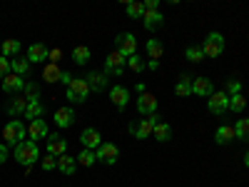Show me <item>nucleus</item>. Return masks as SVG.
Instances as JSON below:
<instances>
[{
	"mask_svg": "<svg viewBox=\"0 0 249 187\" xmlns=\"http://www.w3.org/2000/svg\"><path fill=\"white\" fill-rule=\"evenodd\" d=\"M40 168H43L45 172H50V170H57V157H53V155H45V160H40Z\"/></svg>",
	"mask_w": 249,
	"mask_h": 187,
	"instance_id": "40",
	"label": "nucleus"
},
{
	"mask_svg": "<svg viewBox=\"0 0 249 187\" xmlns=\"http://www.w3.org/2000/svg\"><path fill=\"white\" fill-rule=\"evenodd\" d=\"M214 93V85H212V80L210 77H195L192 80V95H197V97H210Z\"/></svg>",
	"mask_w": 249,
	"mask_h": 187,
	"instance_id": "15",
	"label": "nucleus"
},
{
	"mask_svg": "<svg viewBox=\"0 0 249 187\" xmlns=\"http://www.w3.org/2000/svg\"><path fill=\"white\" fill-rule=\"evenodd\" d=\"M62 75H65V70H62L60 65H55V62H45V68H43V80L45 82H60Z\"/></svg>",
	"mask_w": 249,
	"mask_h": 187,
	"instance_id": "23",
	"label": "nucleus"
},
{
	"mask_svg": "<svg viewBox=\"0 0 249 187\" xmlns=\"http://www.w3.org/2000/svg\"><path fill=\"white\" fill-rule=\"evenodd\" d=\"M152 137L157 140V142H167L170 137H172V128L164 120H160L157 125H155V130H152Z\"/></svg>",
	"mask_w": 249,
	"mask_h": 187,
	"instance_id": "26",
	"label": "nucleus"
},
{
	"mask_svg": "<svg viewBox=\"0 0 249 187\" xmlns=\"http://www.w3.org/2000/svg\"><path fill=\"white\" fill-rule=\"evenodd\" d=\"M75 122V110L72 108H57L55 110V125L57 128H70Z\"/></svg>",
	"mask_w": 249,
	"mask_h": 187,
	"instance_id": "20",
	"label": "nucleus"
},
{
	"mask_svg": "<svg viewBox=\"0 0 249 187\" xmlns=\"http://www.w3.org/2000/svg\"><path fill=\"white\" fill-rule=\"evenodd\" d=\"M85 80H88V85H90V93H105L107 82H110L107 75L102 73V70H92V73H88Z\"/></svg>",
	"mask_w": 249,
	"mask_h": 187,
	"instance_id": "11",
	"label": "nucleus"
},
{
	"mask_svg": "<svg viewBox=\"0 0 249 187\" xmlns=\"http://www.w3.org/2000/svg\"><path fill=\"white\" fill-rule=\"evenodd\" d=\"M144 50H147V55H150V60H155V62H160V57L164 55V45H162V40H147V45H144Z\"/></svg>",
	"mask_w": 249,
	"mask_h": 187,
	"instance_id": "27",
	"label": "nucleus"
},
{
	"mask_svg": "<svg viewBox=\"0 0 249 187\" xmlns=\"http://www.w3.org/2000/svg\"><path fill=\"white\" fill-rule=\"evenodd\" d=\"M137 112H140L142 117L155 115V112H157V97H155L152 93H142V95L137 97Z\"/></svg>",
	"mask_w": 249,
	"mask_h": 187,
	"instance_id": "10",
	"label": "nucleus"
},
{
	"mask_svg": "<svg viewBox=\"0 0 249 187\" xmlns=\"http://www.w3.org/2000/svg\"><path fill=\"white\" fill-rule=\"evenodd\" d=\"M90 57H92V53L85 45H77L72 50V62H75V65H85V62H90Z\"/></svg>",
	"mask_w": 249,
	"mask_h": 187,
	"instance_id": "30",
	"label": "nucleus"
},
{
	"mask_svg": "<svg viewBox=\"0 0 249 187\" xmlns=\"http://www.w3.org/2000/svg\"><path fill=\"white\" fill-rule=\"evenodd\" d=\"M10 68H13L15 75L28 77V75H30V60H28V57H15V60H10Z\"/></svg>",
	"mask_w": 249,
	"mask_h": 187,
	"instance_id": "28",
	"label": "nucleus"
},
{
	"mask_svg": "<svg viewBox=\"0 0 249 187\" xmlns=\"http://www.w3.org/2000/svg\"><path fill=\"white\" fill-rule=\"evenodd\" d=\"M175 95H177V97L192 95V75H190V73H184V75L179 77V82L175 85Z\"/></svg>",
	"mask_w": 249,
	"mask_h": 187,
	"instance_id": "25",
	"label": "nucleus"
},
{
	"mask_svg": "<svg viewBox=\"0 0 249 187\" xmlns=\"http://www.w3.org/2000/svg\"><path fill=\"white\" fill-rule=\"evenodd\" d=\"M60 57H62V50H60V48H50L48 62H55V65H60Z\"/></svg>",
	"mask_w": 249,
	"mask_h": 187,
	"instance_id": "42",
	"label": "nucleus"
},
{
	"mask_svg": "<svg viewBox=\"0 0 249 187\" xmlns=\"http://www.w3.org/2000/svg\"><path fill=\"white\" fill-rule=\"evenodd\" d=\"M224 93L227 95H239L242 93V80L239 77H230V80H224Z\"/></svg>",
	"mask_w": 249,
	"mask_h": 187,
	"instance_id": "35",
	"label": "nucleus"
},
{
	"mask_svg": "<svg viewBox=\"0 0 249 187\" xmlns=\"http://www.w3.org/2000/svg\"><path fill=\"white\" fill-rule=\"evenodd\" d=\"M45 115V105L40 100H33L28 102V110H25V120H40Z\"/></svg>",
	"mask_w": 249,
	"mask_h": 187,
	"instance_id": "29",
	"label": "nucleus"
},
{
	"mask_svg": "<svg viewBox=\"0 0 249 187\" xmlns=\"http://www.w3.org/2000/svg\"><path fill=\"white\" fill-rule=\"evenodd\" d=\"M187 60H190V62H202L204 60L202 48L199 45H190V48H187Z\"/></svg>",
	"mask_w": 249,
	"mask_h": 187,
	"instance_id": "39",
	"label": "nucleus"
},
{
	"mask_svg": "<svg viewBox=\"0 0 249 187\" xmlns=\"http://www.w3.org/2000/svg\"><path fill=\"white\" fill-rule=\"evenodd\" d=\"M127 65H130L132 73H142L144 68H147V62H144V57H140V55H132V57L127 60Z\"/></svg>",
	"mask_w": 249,
	"mask_h": 187,
	"instance_id": "38",
	"label": "nucleus"
},
{
	"mask_svg": "<svg viewBox=\"0 0 249 187\" xmlns=\"http://www.w3.org/2000/svg\"><path fill=\"white\" fill-rule=\"evenodd\" d=\"M95 155H97V162L115 165L120 160V148H117V145H112V142H102L100 148L95 150Z\"/></svg>",
	"mask_w": 249,
	"mask_h": 187,
	"instance_id": "9",
	"label": "nucleus"
},
{
	"mask_svg": "<svg viewBox=\"0 0 249 187\" xmlns=\"http://www.w3.org/2000/svg\"><path fill=\"white\" fill-rule=\"evenodd\" d=\"M48 122L40 117V120H33L30 122V128H28V137L33 140V142H37V140H48Z\"/></svg>",
	"mask_w": 249,
	"mask_h": 187,
	"instance_id": "17",
	"label": "nucleus"
},
{
	"mask_svg": "<svg viewBox=\"0 0 249 187\" xmlns=\"http://www.w3.org/2000/svg\"><path fill=\"white\" fill-rule=\"evenodd\" d=\"M25 82H28L25 77L10 73V75L3 77V90H5V93H20V90H25Z\"/></svg>",
	"mask_w": 249,
	"mask_h": 187,
	"instance_id": "18",
	"label": "nucleus"
},
{
	"mask_svg": "<svg viewBox=\"0 0 249 187\" xmlns=\"http://www.w3.org/2000/svg\"><path fill=\"white\" fill-rule=\"evenodd\" d=\"M65 95H68V100H70V102H75V105H82V102L88 100V95H90V85H88V80H85V77H72V82L68 85Z\"/></svg>",
	"mask_w": 249,
	"mask_h": 187,
	"instance_id": "3",
	"label": "nucleus"
},
{
	"mask_svg": "<svg viewBox=\"0 0 249 187\" xmlns=\"http://www.w3.org/2000/svg\"><path fill=\"white\" fill-rule=\"evenodd\" d=\"M48 55H50V48L43 45V43H33V45L28 48V60H30V65H33V62H45Z\"/></svg>",
	"mask_w": 249,
	"mask_h": 187,
	"instance_id": "19",
	"label": "nucleus"
},
{
	"mask_svg": "<svg viewBox=\"0 0 249 187\" xmlns=\"http://www.w3.org/2000/svg\"><path fill=\"white\" fill-rule=\"evenodd\" d=\"M15 160L20 165H25V168H30V165H35L40 160V148H37V142L33 140H23L15 148Z\"/></svg>",
	"mask_w": 249,
	"mask_h": 187,
	"instance_id": "1",
	"label": "nucleus"
},
{
	"mask_svg": "<svg viewBox=\"0 0 249 187\" xmlns=\"http://www.w3.org/2000/svg\"><path fill=\"white\" fill-rule=\"evenodd\" d=\"M127 15L132 18V20H142L144 18V5H142V0H132V3H127Z\"/></svg>",
	"mask_w": 249,
	"mask_h": 187,
	"instance_id": "32",
	"label": "nucleus"
},
{
	"mask_svg": "<svg viewBox=\"0 0 249 187\" xmlns=\"http://www.w3.org/2000/svg\"><path fill=\"white\" fill-rule=\"evenodd\" d=\"M75 160H77V165H82V168H92V165L97 162V155H95V150H82Z\"/></svg>",
	"mask_w": 249,
	"mask_h": 187,
	"instance_id": "33",
	"label": "nucleus"
},
{
	"mask_svg": "<svg viewBox=\"0 0 249 187\" xmlns=\"http://www.w3.org/2000/svg\"><path fill=\"white\" fill-rule=\"evenodd\" d=\"M124 62H127V60H124V55H120L117 50H112L107 57H105V70H102V73H105L107 77L112 75V77H122L124 75Z\"/></svg>",
	"mask_w": 249,
	"mask_h": 187,
	"instance_id": "7",
	"label": "nucleus"
},
{
	"mask_svg": "<svg viewBox=\"0 0 249 187\" xmlns=\"http://www.w3.org/2000/svg\"><path fill=\"white\" fill-rule=\"evenodd\" d=\"M199 48H202L204 57H219L224 53V35L222 33H210Z\"/></svg>",
	"mask_w": 249,
	"mask_h": 187,
	"instance_id": "5",
	"label": "nucleus"
},
{
	"mask_svg": "<svg viewBox=\"0 0 249 187\" xmlns=\"http://www.w3.org/2000/svg\"><path fill=\"white\" fill-rule=\"evenodd\" d=\"M80 142H82V150H97L102 145V137L95 128H85L82 135H80Z\"/></svg>",
	"mask_w": 249,
	"mask_h": 187,
	"instance_id": "14",
	"label": "nucleus"
},
{
	"mask_svg": "<svg viewBox=\"0 0 249 187\" xmlns=\"http://www.w3.org/2000/svg\"><path fill=\"white\" fill-rule=\"evenodd\" d=\"M144 10H160V0H142Z\"/></svg>",
	"mask_w": 249,
	"mask_h": 187,
	"instance_id": "43",
	"label": "nucleus"
},
{
	"mask_svg": "<svg viewBox=\"0 0 249 187\" xmlns=\"http://www.w3.org/2000/svg\"><path fill=\"white\" fill-rule=\"evenodd\" d=\"M234 132H237V140H249V117H242L234 122Z\"/></svg>",
	"mask_w": 249,
	"mask_h": 187,
	"instance_id": "34",
	"label": "nucleus"
},
{
	"mask_svg": "<svg viewBox=\"0 0 249 187\" xmlns=\"http://www.w3.org/2000/svg\"><path fill=\"white\" fill-rule=\"evenodd\" d=\"M244 108H247V97H244L242 93L230 97V110H232V112H244Z\"/></svg>",
	"mask_w": 249,
	"mask_h": 187,
	"instance_id": "36",
	"label": "nucleus"
},
{
	"mask_svg": "<svg viewBox=\"0 0 249 187\" xmlns=\"http://www.w3.org/2000/svg\"><path fill=\"white\" fill-rule=\"evenodd\" d=\"M25 100H28V102L40 100V85H37V82H33V80L25 82Z\"/></svg>",
	"mask_w": 249,
	"mask_h": 187,
	"instance_id": "37",
	"label": "nucleus"
},
{
	"mask_svg": "<svg viewBox=\"0 0 249 187\" xmlns=\"http://www.w3.org/2000/svg\"><path fill=\"white\" fill-rule=\"evenodd\" d=\"M232 140H237L234 125H222V128H217V132H214V142L217 145H230Z\"/></svg>",
	"mask_w": 249,
	"mask_h": 187,
	"instance_id": "21",
	"label": "nucleus"
},
{
	"mask_svg": "<svg viewBox=\"0 0 249 187\" xmlns=\"http://www.w3.org/2000/svg\"><path fill=\"white\" fill-rule=\"evenodd\" d=\"M207 108H210L212 115H224L227 110H230V95H227L224 90H214L210 95V100H207Z\"/></svg>",
	"mask_w": 249,
	"mask_h": 187,
	"instance_id": "8",
	"label": "nucleus"
},
{
	"mask_svg": "<svg viewBox=\"0 0 249 187\" xmlns=\"http://www.w3.org/2000/svg\"><path fill=\"white\" fill-rule=\"evenodd\" d=\"M142 23H144V30H157V28L164 23V15H162L160 10H144Z\"/></svg>",
	"mask_w": 249,
	"mask_h": 187,
	"instance_id": "22",
	"label": "nucleus"
},
{
	"mask_svg": "<svg viewBox=\"0 0 249 187\" xmlns=\"http://www.w3.org/2000/svg\"><path fill=\"white\" fill-rule=\"evenodd\" d=\"M160 120H162V117L155 112V115H150V117H142V120H135V122H130V135H135L137 140H147V137L152 135L155 125H157Z\"/></svg>",
	"mask_w": 249,
	"mask_h": 187,
	"instance_id": "2",
	"label": "nucleus"
},
{
	"mask_svg": "<svg viewBox=\"0 0 249 187\" xmlns=\"http://www.w3.org/2000/svg\"><path fill=\"white\" fill-rule=\"evenodd\" d=\"M115 50L120 55H124V60H130L132 55H137V40L132 33H120L115 37Z\"/></svg>",
	"mask_w": 249,
	"mask_h": 187,
	"instance_id": "6",
	"label": "nucleus"
},
{
	"mask_svg": "<svg viewBox=\"0 0 249 187\" xmlns=\"http://www.w3.org/2000/svg\"><path fill=\"white\" fill-rule=\"evenodd\" d=\"M110 100H112V105L117 110H124V108H127V102H130V90L124 85H112L110 88Z\"/></svg>",
	"mask_w": 249,
	"mask_h": 187,
	"instance_id": "13",
	"label": "nucleus"
},
{
	"mask_svg": "<svg viewBox=\"0 0 249 187\" xmlns=\"http://www.w3.org/2000/svg\"><path fill=\"white\" fill-rule=\"evenodd\" d=\"M45 150H48V155H53V157L65 155V152H68V140H62L60 135H48V140H45Z\"/></svg>",
	"mask_w": 249,
	"mask_h": 187,
	"instance_id": "12",
	"label": "nucleus"
},
{
	"mask_svg": "<svg viewBox=\"0 0 249 187\" xmlns=\"http://www.w3.org/2000/svg\"><path fill=\"white\" fill-rule=\"evenodd\" d=\"M20 53V40H3L0 43V55L8 57V55H18Z\"/></svg>",
	"mask_w": 249,
	"mask_h": 187,
	"instance_id": "31",
	"label": "nucleus"
},
{
	"mask_svg": "<svg viewBox=\"0 0 249 187\" xmlns=\"http://www.w3.org/2000/svg\"><path fill=\"white\" fill-rule=\"evenodd\" d=\"M25 110H28V100H25V95H15V97H10V100H8V105H5V112H8L10 117L25 115Z\"/></svg>",
	"mask_w": 249,
	"mask_h": 187,
	"instance_id": "16",
	"label": "nucleus"
},
{
	"mask_svg": "<svg viewBox=\"0 0 249 187\" xmlns=\"http://www.w3.org/2000/svg\"><path fill=\"white\" fill-rule=\"evenodd\" d=\"M244 165H247V168H249V152L244 155Z\"/></svg>",
	"mask_w": 249,
	"mask_h": 187,
	"instance_id": "46",
	"label": "nucleus"
},
{
	"mask_svg": "<svg viewBox=\"0 0 249 187\" xmlns=\"http://www.w3.org/2000/svg\"><path fill=\"white\" fill-rule=\"evenodd\" d=\"M8 160V145L5 142H0V165H3Z\"/></svg>",
	"mask_w": 249,
	"mask_h": 187,
	"instance_id": "44",
	"label": "nucleus"
},
{
	"mask_svg": "<svg viewBox=\"0 0 249 187\" xmlns=\"http://www.w3.org/2000/svg\"><path fill=\"white\" fill-rule=\"evenodd\" d=\"M57 170H60L62 175H75V170H77V160L70 157L68 152H65V155H60V157H57Z\"/></svg>",
	"mask_w": 249,
	"mask_h": 187,
	"instance_id": "24",
	"label": "nucleus"
},
{
	"mask_svg": "<svg viewBox=\"0 0 249 187\" xmlns=\"http://www.w3.org/2000/svg\"><path fill=\"white\" fill-rule=\"evenodd\" d=\"M3 140H5V145H18L25 140V122L23 120H10L5 128H3Z\"/></svg>",
	"mask_w": 249,
	"mask_h": 187,
	"instance_id": "4",
	"label": "nucleus"
},
{
	"mask_svg": "<svg viewBox=\"0 0 249 187\" xmlns=\"http://www.w3.org/2000/svg\"><path fill=\"white\" fill-rule=\"evenodd\" d=\"M10 73H13V68H10V60L0 55V77H5V75H10Z\"/></svg>",
	"mask_w": 249,
	"mask_h": 187,
	"instance_id": "41",
	"label": "nucleus"
},
{
	"mask_svg": "<svg viewBox=\"0 0 249 187\" xmlns=\"http://www.w3.org/2000/svg\"><path fill=\"white\" fill-rule=\"evenodd\" d=\"M147 68H150V70H157V68H160V62H155V60H150V62H147Z\"/></svg>",
	"mask_w": 249,
	"mask_h": 187,
	"instance_id": "45",
	"label": "nucleus"
}]
</instances>
